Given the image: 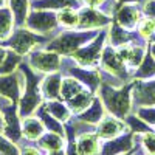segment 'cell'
I'll list each match as a JSON object with an SVG mask.
<instances>
[{
    "mask_svg": "<svg viewBox=\"0 0 155 155\" xmlns=\"http://www.w3.org/2000/svg\"><path fill=\"white\" fill-rule=\"evenodd\" d=\"M6 53H8V50H6V48H3V47H0V65H2L3 59L6 58Z\"/></svg>",
    "mask_w": 155,
    "mask_h": 155,
    "instance_id": "40",
    "label": "cell"
},
{
    "mask_svg": "<svg viewBox=\"0 0 155 155\" xmlns=\"http://www.w3.org/2000/svg\"><path fill=\"white\" fill-rule=\"evenodd\" d=\"M78 14H79V20H78V28L79 30H102L112 23L110 16L93 6L79 8Z\"/></svg>",
    "mask_w": 155,
    "mask_h": 155,
    "instance_id": "10",
    "label": "cell"
},
{
    "mask_svg": "<svg viewBox=\"0 0 155 155\" xmlns=\"http://www.w3.org/2000/svg\"><path fill=\"white\" fill-rule=\"evenodd\" d=\"M25 84H27V76L20 67L11 74L0 76V96L9 99L14 104H19L25 90Z\"/></svg>",
    "mask_w": 155,
    "mask_h": 155,
    "instance_id": "8",
    "label": "cell"
},
{
    "mask_svg": "<svg viewBox=\"0 0 155 155\" xmlns=\"http://www.w3.org/2000/svg\"><path fill=\"white\" fill-rule=\"evenodd\" d=\"M101 30H79V31H62L45 45V50L56 51L61 56H71L92 39L98 36Z\"/></svg>",
    "mask_w": 155,
    "mask_h": 155,
    "instance_id": "3",
    "label": "cell"
},
{
    "mask_svg": "<svg viewBox=\"0 0 155 155\" xmlns=\"http://www.w3.org/2000/svg\"><path fill=\"white\" fill-rule=\"evenodd\" d=\"M137 28H138V34L143 37L144 41H147V39L152 37L153 33H155V20L149 19V17H144V19L140 20Z\"/></svg>",
    "mask_w": 155,
    "mask_h": 155,
    "instance_id": "36",
    "label": "cell"
},
{
    "mask_svg": "<svg viewBox=\"0 0 155 155\" xmlns=\"http://www.w3.org/2000/svg\"><path fill=\"white\" fill-rule=\"evenodd\" d=\"M20 68L27 76V84H25V90L17 106L20 118H27V116H33L39 106L44 102V96L41 92L42 76H39L30 65H25V64H20Z\"/></svg>",
    "mask_w": 155,
    "mask_h": 155,
    "instance_id": "2",
    "label": "cell"
},
{
    "mask_svg": "<svg viewBox=\"0 0 155 155\" xmlns=\"http://www.w3.org/2000/svg\"><path fill=\"white\" fill-rule=\"evenodd\" d=\"M45 109L48 110L50 115H53L56 120H59L61 123H68L73 118V113L68 107V104L62 99H51V101H45L44 102Z\"/></svg>",
    "mask_w": 155,
    "mask_h": 155,
    "instance_id": "22",
    "label": "cell"
},
{
    "mask_svg": "<svg viewBox=\"0 0 155 155\" xmlns=\"http://www.w3.org/2000/svg\"><path fill=\"white\" fill-rule=\"evenodd\" d=\"M8 8L11 9L12 16H14L16 27H25L27 19L30 16V8L31 2L30 0H8Z\"/></svg>",
    "mask_w": 155,
    "mask_h": 155,
    "instance_id": "23",
    "label": "cell"
},
{
    "mask_svg": "<svg viewBox=\"0 0 155 155\" xmlns=\"http://www.w3.org/2000/svg\"><path fill=\"white\" fill-rule=\"evenodd\" d=\"M124 121H126V124H127L129 130L134 132V134H137V135L144 134V132H149V130H152V129H153V127H150L147 123H144L143 120H141L135 112H132Z\"/></svg>",
    "mask_w": 155,
    "mask_h": 155,
    "instance_id": "33",
    "label": "cell"
},
{
    "mask_svg": "<svg viewBox=\"0 0 155 155\" xmlns=\"http://www.w3.org/2000/svg\"><path fill=\"white\" fill-rule=\"evenodd\" d=\"M0 155H20V147L17 143L6 138L0 132Z\"/></svg>",
    "mask_w": 155,
    "mask_h": 155,
    "instance_id": "35",
    "label": "cell"
},
{
    "mask_svg": "<svg viewBox=\"0 0 155 155\" xmlns=\"http://www.w3.org/2000/svg\"><path fill=\"white\" fill-rule=\"evenodd\" d=\"M68 74L76 78L78 81H79L85 88H88L90 92H93L95 95L98 93V90L101 87V73L95 68H90V67H82V65H76L74 67H68L67 68Z\"/></svg>",
    "mask_w": 155,
    "mask_h": 155,
    "instance_id": "12",
    "label": "cell"
},
{
    "mask_svg": "<svg viewBox=\"0 0 155 155\" xmlns=\"http://www.w3.org/2000/svg\"><path fill=\"white\" fill-rule=\"evenodd\" d=\"M95 96H96V95H95L93 92H90L88 88H84L81 93H78L74 98H71L70 101H67V104H68V107H70L73 116L79 115V113H82L85 109H88L90 104L93 102Z\"/></svg>",
    "mask_w": 155,
    "mask_h": 155,
    "instance_id": "24",
    "label": "cell"
},
{
    "mask_svg": "<svg viewBox=\"0 0 155 155\" xmlns=\"http://www.w3.org/2000/svg\"><path fill=\"white\" fill-rule=\"evenodd\" d=\"M106 115H107V110H106L104 104H102V101L99 99V96L96 95L95 99H93V102L90 104V107L85 109L82 113L76 115L74 118H76L78 121H81V123H85V124H88V126L96 127Z\"/></svg>",
    "mask_w": 155,
    "mask_h": 155,
    "instance_id": "18",
    "label": "cell"
},
{
    "mask_svg": "<svg viewBox=\"0 0 155 155\" xmlns=\"http://www.w3.org/2000/svg\"><path fill=\"white\" fill-rule=\"evenodd\" d=\"M85 87L73 76H65L62 78V85H61V99L62 101H70L71 98H74L78 93H81Z\"/></svg>",
    "mask_w": 155,
    "mask_h": 155,
    "instance_id": "29",
    "label": "cell"
},
{
    "mask_svg": "<svg viewBox=\"0 0 155 155\" xmlns=\"http://www.w3.org/2000/svg\"><path fill=\"white\" fill-rule=\"evenodd\" d=\"M44 39L45 37L42 34H37V33L28 30L27 27L25 28L20 27L11 34V37L6 41V45L12 51L19 53L20 56H25V54H30L31 51H34V48H37L39 45H42Z\"/></svg>",
    "mask_w": 155,
    "mask_h": 155,
    "instance_id": "5",
    "label": "cell"
},
{
    "mask_svg": "<svg viewBox=\"0 0 155 155\" xmlns=\"http://www.w3.org/2000/svg\"><path fill=\"white\" fill-rule=\"evenodd\" d=\"M78 20L79 14L76 8H65L58 12V22L64 28H78Z\"/></svg>",
    "mask_w": 155,
    "mask_h": 155,
    "instance_id": "31",
    "label": "cell"
},
{
    "mask_svg": "<svg viewBox=\"0 0 155 155\" xmlns=\"http://www.w3.org/2000/svg\"><path fill=\"white\" fill-rule=\"evenodd\" d=\"M47 155H65V149H62V150H54V152H47Z\"/></svg>",
    "mask_w": 155,
    "mask_h": 155,
    "instance_id": "43",
    "label": "cell"
},
{
    "mask_svg": "<svg viewBox=\"0 0 155 155\" xmlns=\"http://www.w3.org/2000/svg\"><path fill=\"white\" fill-rule=\"evenodd\" d=\"M20 155H47V152L42 150L39 146H22Z\"/></svg>",
    "mask_w": 155,
    "mask_h": 155,
    "instance_id": "38",
    "label": "cell"
},
{
    "mask_svg": "<svg viewBox=\"0 0 155 155\" xmlns=\"http://www.w3.org/2000/svg\"><path fill=\"white\" fill-rule=\"evenodd\" d=\"M99 67L102 68V71L110 73V74H113L116 78H120V79H123L124 82H129L130 70L127 68L126 62L123 61V58L120 56L118 50H116L115 47H112V45L104 47L102 54H101Z\"/></svg>",
    "mask_w": 155,
    "mask_h": 155,
    "instance_id": "7",
    "label": "cell"
},
{
    "mask_svg": "<svg viewBox=\"0 0 155 155\" xmlns=\"http://www.w3.org/2000/svg\"><path fill=\"white\" fill-rule=\"evenodd\" d=\"M138 149H140V144L137 143V147H135L134 150H130V152H126V153H121V155H137V152H138Z\"/></svg>",
    "mask_w": 155,
    "mask_h": 155,
    "instance_id": "44",
    "label": "cell"
},
{
    "mask_svg": "<svg viewBox=\"0 0 155 155\" xmlns=\"http://www.w3.org/2000/svg\"><path fill=\"white\" fill-rule=\"evenodd\" d=\"M61 85H62V74L59 71L50 73L41 81V92L44 101L61 99Z\"/></svg>",
    "mask_w": 155,
    "mask_h": 155,
    "instance_id": "19",
    "label": "cell"
},
{
    "mask_svg": "<svg viewBox=\"0 0 155 155\" xmlns=\"http://www.w3.org/2000/svg\"><path fill=\"white\" fill-rule=\"evenodd\" d=\"M28 65L39 74L56 73L62 67V58L56 51L50 50H34L28 54Z\"/></svg>",
    "mask_w": 155,
    "mask_h": 155,
    "instance_id": "6",
    "label": "cell"
},
{
    "mask_svg": "<svg viewBox=\"0 0 155 155\" xmlns=\"http://www.w3.org/2000/svg\"><path fill=\"white\" fill-rule=\"evenodd\" d=\"M116 50H118L120 56L123 58V61L126 62L127 68L130 71H135L140 67V64L143 62V59H144V56L147 53V51L144 50V45L135 44V42L124 44V45L118 47Z\"/></svg>",
    "mask_w": 155,
    "mask_h": 155,
    "instance_id": "15",
    "label": "cell"
},
{
    "mask_svg": "<svg viewBox=\"0 0 155 155\" xmlns=\"http://www.w3.org/2000/svg\"><path fill=\"white\" fill-rule=\"evenodd\" d=\"M95 130L98 134V137L101 140H110L115 137H120L124 132H127V124L124 120L121 118H116V116L107 113L104 118L101 120V123L95 127Z\"/></svg>",
    "mask_w": 155,
    "mask_h": 155,
    "instance_id": "13",
    "label": "cell"
},
{
    "mask_svg": "<svg viewBox=\"0 0 155 155\" xmlns=\"http://www.w3.org/2000/svg\"><path fill=\"white\" fill-rule=\"evenodd\" d=\"M134 112L144 123H147L150 127L155 129V106H137L134 107Z\"/></svg>",
    "mask_w": 155,
    "mask_h": 155,
    "instance_id": "34",
    "label": "cell"
},
{
    "mask_svg": "<svg viewBox=\"0 0 155 155\" xmlns=\"http://www.w3.org/2000/svg\"><path fill=\"white\" fill-rule=\"evenodd\" d=\"M132 96H134V107L155 106V78L149 81H135Z\"/></svg>",
    "mask_w": 155,
    "mask_h": 155,
    "instance_id": "16",
    "label": "cell"
},
{
    "mask_svg": "<svg viewBox=\"0 0 155 155\" xmlns=\"http://www.w3.org/2000/svg\"><path fill=\"white\" fill-rule=\"evenodd\" d=\"M33 9H50V11H61L65 8H78L79 2L78 0H31Z\"/></svg>",
    "mask_w": 155,
    "mask_h": 155,
    "instance_id": "26",
    "label": "cell"
},
{
    "mask_svg": "<svg viewBox=\"0 0 155 155\" xmlns=\"http://www.w3.org/2000/svg\"><path fill=\"white\" fill-rule=\"evenodd\" d=\"M134 87L135 81H129L121 87L101 82V87L96 95L102 101L107 113L116 116V118L126 120L134 112Z\"/></svg>",
    "mask_w": 155,
    "mask_h": 155,
    "instance_id": "1",
    "label": "cell"
},
{
    "mask_svg": "<svg viewBox=\"0 0 155 155\" xmlns=\"http://www.w3.org/2000/svg\"><path fill=\"white\" fill-rule=\"evenodd\" d=\"M140 20H141V9L137 6V3L120 5L113 16V22H116L120 27L130 31H134V28L138 27Z\"/></svg>",
    "mask_w": 155,
    "mask_h": 155,
    "instance_id": "14",
    "label": "cell"
},
{
    "mask_svg": "<svg viewBox=\"0 0 155 155\" xmlns=\"http://www.w3.org/2000/svg\"><path fill=\"white\" fill-rule=\"evenodd\" d=\"M102 140L98 137L96 130H87L76 135V144L79 155H99Z\"/></svg>",
    "mask_w": 155,
    "mask_h": 155,
    "instance_id": "17",
    "label": "cell"
},
{
    "mask_svg": "<svg viewBox=\"0 0 155 155\" xmlns=\"http://www.w3.org/2000/svg\"><path fill=\"white\" fill-rule=\"evenodd\" d=\"M85 3V6H93V8H99L102 3L106 2V0H82Z\"/></svg>",
    "mask_w": 155,
    "mask_h": 155,
    "instance_id": "39",
    "label": "cell"
},
{
    "mask_svg": "<svg viewBox=\"0 0 155 155\" xmlns=\"http://www.w3.org/2000/svg\"><path fill=\"white\" fill-rule=\"evenodd\" d=\"M149 51H150V53H152V56L155 58V39H153V41L149 44Z\"/></svg>",
    "mask_w": 155,
    "mask_h": 155,
    "instance_id": "42",
    "label": "cell"
},
{
    "mask_svg": "<svg viewBox=\"0 0 155 155\" xmlns=\"http://www.w3.org/2000/svg\"><path fill=\"white\" fill-rule=\"evenodd\" d=\"M20 64H22V56L19 53H16V51H12V50L8 51L6 58L3 59L2 65H0V76L11 74V73L17 71V68L20 67Z\"/></svg>",
    "mask_w": 155,
    "mask_h": 155,
    "instance_id": "30",
    "label": "cell"
},
{
    "mask_svg": "<svg viewBox=\"0 0 155 155\" xmlns=\"http://www.w3.org/2000/svg\"><path fill=\"white\" fill-rule=\"evenodd\" d=\"M107 39H109V30L102 28L98 33V36L95 37L93 42H88L84 47H81L79 50H76L70 58L82 67L93 68V67L99 65L101 54H102V50H104V45L107 42Z\"/></svg>",
    "mask_w": 155,
    "mask_h": 155,
    "instance_id": "4",
    "label": "cell"
},
{
    "mask_svg": "<svg viewBox=\"0 0 155 155\" xmlns=\"http://www.w3.org/2000/svg\"><path fill=\"white\" fill-rule=\"evenodd\" d=\"M141 12L146 17L155 20V0H144L143 5H141Z\"/></svg>",
    "mask_w": 155,
    "mask_h": 155,
    "instance_id": "37",
    "label": "cell"
},
{
    "mask_svg": "<svg viewBox=\"0 0 155 155\" xmlns=\"http://www.w3.org/2000/svg\"><path fill=\"white\" fill-rule=\"evenodd\" d=\"M135 140L146 155H155V129L144 134H135Z\"/></svg>",
    "mask_w": 155,
    "mask_h": 155,
    "instance_id": "32",
    "label": "cell"
},
{
    "mask_svg": "<svg viewBox=\"0 0 155 155\" xmlns=\"http://www.w3.org/2000/svg\"><path fill=\"white\" fill-rule=\"evenodd\" d=\"M37 146L41 147L42 150L45 152H54V150H62L65 149V144H67V138L65 135H61V134H56V132H45L37 141Z\"/></svg>",
    "mask_w": 155,
    "mask_h": 155,
    "instance_id": "21",
    "label": "cell"
},
{
    "mask_svg": "<svg viewBox=\"0 0 155 155\" xmlns=\"http://www.w3.org/2000/svg\"><path fill=\"white\" fill-rule=\"evenodd\" d=\"M25 27L37 34H42V36L50 34L59 27L58 14L50 9H33L27 19Z\"/></svg>",
    "mask_w": 155,
    "mask_h": 155,
    "instance_id": "9",
    "label": "cell"
},
{
    "mask_svg": "<svg viewBox=\"0 0 155 155\" xmlns=\"http://www.w3.org/2000/svg\"><path fill=\"white\" fill-rule=\"evenodd\" d=\"M3 129V116H2V112H0V132H2Z\"/></svg>",
    "mask_w": 155,
    "mask_h": 155,
    "instance_id": "45",
    "label": "cell"
},
{
    "mask_svg": "<svg viewBox=\"0 0 155 155\" xmlns=\"http://www.w3.org/2000/svg\"><path fill=\"white\" fill-rule=\"evenodd\" d=\"M45 132H47V129H45L44 123L39 120L36 115L22 118V135H23L25 140L37 141Z\"/></svg>",
    "mask_w": 155,
    "mask_h": 155,
    "instance_id": "20",
    "label": "cell"
},
{
    "mask_svg": "<svg viewBox=\"0 0 155 155\" xmlns=\"http://www.w3.org/2000/svg\"><path fill=\"white\" fill-rule=\"evenodd\" d=\"M14 16L9 8L0 6V42H6L14 33Z\"/></svg>",
    "mask_w": 155,
    "mask_h": 155,
    "instance_id": "28",
    "label": "cell"
},
{
    "mask_svg": "<svg viewBox=\"0 0 155 155\" xmlns=\"http://www.w3.org/2000/svg\"><path fill=\"white\" fill-rule=\"evenodd\" d=\"M134 81H149L155 78V58L152 56L150 51H147L143 62L140 67L134 71Z\"/></svg>",
    "mask_w": 155,
    "mask_h": 155,
    "instance_id": "27",
    "label": "cell"
},
{
    "mask_svg": "<svg viewBox=\"0 0 155 155\" xmlns=\"http://www.w3.org/2000/svg\"><path fill=\"white\" fill-rule=\"evenodd\" d=\"M141 0H116V3L118 5H126V3H138Z\"/></svg>",
    "mask_w": 155,
    "mask_h": 155,
    "instance_id": "41",
    "label": "cell"
},
{
    "mask_svg": "<svg viewBox=\"0 0 155 155\" xmlns=\"http://www.w3.org/2000/svg\"><path fill=\"white\" fill-rule=\"evenodd\" d=\"M3 3H5V0H0V6H3Z\"/></svg>",
    "mask_w": 155,
    "mask_h": 155,
    "instance_id": "46",
    "label": "cell"
},
{
    "mask_svg": "<svg viewBox=\"0 0 155 155\" xmlns=\"http://www.w3.org/2000/svg\"><path fill=\"white\" fill-rule=\"evenodd\" d=\"M137 147L135 134L127 130L120 137H115L110 140H102L99 155H121L126 152H130Z\"/></svg>",
    "mask_w": 155,
    "mask_h": 155,
    "instance_id": "11",
    "label": "cell"
},
{
    "mask_svg": "<svg viewBox=\"0 0 155 155\" xmlns=\"http://www.w3.org/2000/svg\"><path fill=\"white\" fill-rule=\"evenodd\" d=\"M34 115L44 123V126L48 132H56V134H61V135H65V124L61 123L59 120H56L53 115H50L48 110L44 106V102L39 106V109L36 110Z\"/></svg>",
    "mask_w": 155,
    "mask_h": 155,
    "instance_id": "25",
    "label": "cell"
}]
</instances>
